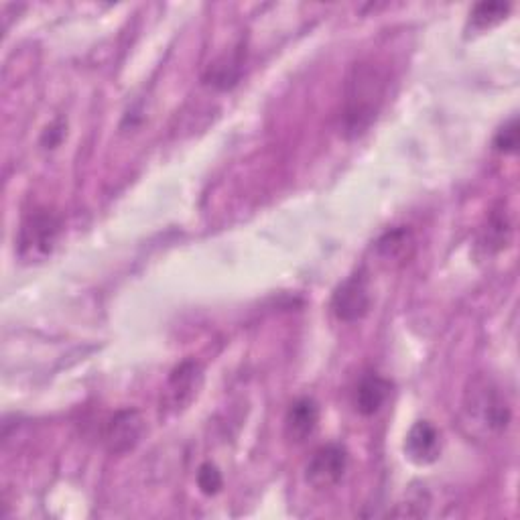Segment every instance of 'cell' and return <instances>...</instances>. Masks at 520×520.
Here are the masks:
<instances>
[{"label":"cell","instance_id":"cell-1","mask_svg":"<svg viewBox=\"0 0 520 520\" xmlns=\"http://www.w3.org/2000/svg\"><path fill=\"white\" fill-rule=\"evenodd\" d=\"M390 84L393 74L386 63L366 57L352 65L344 82L340 114V128L346 139H358L368 133L386 104Z\"/></svg>","mask_w":520,"mask_h":520},{"label":"cell","instance_id":"cell-2","mask_svg":"<svg viewBox=\"0 0 520 520\" xmlns=\"http://www.w3.org/2000/svg\"><path fill=\"white\" fill-rule=\"evenodd\" d=\"M458 419L462 431L474 441L500 437L512 421V407L500 382L488 374L474 376L466 386Z\"/></svg>","mask_w":520,"mask_h":520},{"label":"cell","instance_id":"cell-3","mask_svg":"<svg viewBox=\"0 0 520 520\" xmlns=\"http://www.w3.org/2000/svg\"><path fill=\"white\" fill-rule=\"evenodd\" d=\"M63 222L61 216L49 208H35L25 214L17 240L15 250L25 265H37L47 260L61 236Z\"/></svg>","mask_w":520,"mask_h":520},{"label":"cell","instance_id":"cell-4","mask_svg":"<svg viewBox=\"0 0 520 520\" xmlns=\"http://www.w3.org/2000/svg\"><path fill=\"white\" fill-rule=\"evenodd\" d=\"M350 466V453L342 443L317 447L305 466V480L315 490H330L342 482Z\"/></svg>","mask_w":520,"mask_h":520},{"label":"cell","instance_id":"cell-5","mask_svg":"<svg viewBox=\"0 0 520 520\" xmlns=\"http://www.w3.org/2000/svg\"><path fill=\"white\" fill-rule=\"evenodd\" d=\"M372 307V293H370V279L364 269L350 275L332 295L330 309L336 319L344 323L360 321L368 315Z\"/></svg>","mask_w":520,"mask_h":520},{"label":"cell","instance_id":"cell-6","mask_svg":"<svg viewBox=\"0 0 520 520\" xmlns=\"http://www.w3.org/2000/svg\"><path fill=\"white\" fill-rule=\"evenodd\" d=\"M145 435V419L137 409H120L104 425V447L114 453H128L135 449Z\"/></svg>","mask_w":520,"mask_h":520},{"label":"cell","instance_id":"cell-7","mask_svg":"<svg viewBox=\"0 0 520 520\" xmlns=\"http://www.w3.org/2000/svg\"><path fill=\"white\" fill-rule=\"evenodd\" d=\"M407 458L417 466L435 464L441 455V433L429 421H417L405 437Z\"/></svg>","mask_w":520,"mask_h":520},{"label":"cell","instance_id":"cell-8","mask_svg":"<svg viewBox=\"0 0 520 520\" xmlns=\"http://www.w3.org/2000/svg\"><path fill=\"white\" fill-rule=\"evenodd\" d=\"M393 393V382L378 372H366L354 388V409L364 417L376 415Z\"/></svg>","mask_w":520,"mask_h":520},{"label":"cell","instance_id":"cell-9","mask_svg":"<svg viewBox=\"0 0 520 520\" xmlns=\"http://www.w3.org/2000/svg\"><path fill=\"white\" fill-rule=\"evenodd\" d=\"M200 382H202V368H200V364L193 362V360L181 362L169 376L165 401L173 409L185 407L195 397V393H198Z\"/></svg>","mask_w":520,"mask_h":520},{"label":"cell","instance_id":"cell-10","mask_svg":"<svg viewBox=\"0 0 520 520\" xmlns=\"http://www.w3.org/2000/svg\"><path fill=\"white\" fill-rule=\"evenodd\" d=\"M319 425V405L311 397L297 399L285 417V433L291 441L303 443L309 439Z\"/></svg>","mask_w":520,"mask_h":520},{"label":"cell","instance_id":"cell-11","mask_svg":"<svg viewBox=\"0 0 520 520\" xmlns=\"http://www.w3.org/2000/svg\"><path fill=\"white\" fill-rule=\"evenodd\" d=\"M512 240V220L510 214L504 210V206H498L496 210H492L484 222V226L480 228V236H478V246L486 252V254H496L500 250H504Z\"/></svg>","mask_w":520,"mask_h":520},{"label":"cell","instance_id":"cell-12","mask_svg":"<svg viewBox=\"0 0 520 520\" xmlns=\"http://www.w3.org/2000/svg\"><path fill=\"white\" fill-rule=\"evenodd\" d=\"M242 68H244V49L242 45H238L230 55L226 53L210 65L204 76V82L218 90H230L232 86L238 84L242 76Z\"/></svg>","mask_w":520,"mask_h":520},{"label":"cell","instance_id":"cell-13","mask_svg":"<svg viewBox=\"0 0 520 520\" xmlns=\"http://www.w3.org/2000/svg\"><path fill=\"white\" fill-rule=\"evenodd\" d=\"M413 244H415V240H413L411 230L407 226H399V228L384 232L376 240L374 250L384 260V263H403L405 258H409Z\"/></svg>","mask_w":520,"mask_h":520},{"label":"cell","instance_id":"cell-14","mask_svg":"<svg viewBox=\"0 0 520 520\" xmlns=\"http://www.w3.org/2000/svg\"><path fill=\"white\" fill-rule=\"evenodd\" d=\"M510 13V5L508 3H480L472 9L470 15V25L472 29L484 31L490 29L494 25H498L500 21H504Z\"/></svg>","mask_w":520,"mask_h":520},{"label":"cell","instance_id":"cell-15","mask_svg":"<svg viewBox=\"0 0 520 520\" xmlns=\"http://www.w3.org/2000/svg\"><path fill=\"white\" fill-rule=\"evenodd\" d=\"M518 137H520L518 118L512 116L498 128V133L494 135V141H492V147H494V151H498L502 155H514L518 151Z\"/></svg>","mask_w":520,"mask_h":520},{"label":"cell","instance_id":"cell-16","mask_svg":"<svg viewBox=\"0 0 520 520\" xmlns=\"http://www.w3.org/2000/svg\"><path fill=\"white\" fill-rule=\"evenodd\" d=\"M198 486L206 496H216L224 488V476L220 468L212 462H206L198 470Z\"/></svg>","mask_w":520,"mask_h":520},{"label":"cell","instance_id":"cell-17","mask_svg":"<svg viewBox=\"0 0 520 520\" xmlns=\"http://www.w3.org/2000/svg\"><path fill=\"white\" fill-rule=\"evenodd\" d=\"M63 137V128H55V126H49L47 128V133H45V147L47 149H53L57 143H59V139Z\"/></svg>","mask_w":520,"mask_h":520}]
</instances>
